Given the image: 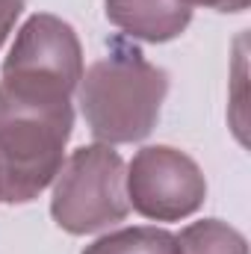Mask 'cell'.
Returning a JSON list of instances; mask_svg holds the SVG:
<instances>
[{
  "mask_svg": "<svg viewBox=\"0 0 251 254\" xmlns=\"http://www.w3.org/2000/svg\"><path fill=\"white\" fill-rule=\"evenodd\" d=\"M178 246L181 254H249L246 237L219 219L192 222L178 237Z\"/></svg>",
  "mask_w": 251,
  "mask_h": 254,
  "instance_id": "ba28073f",
  "label": "cell"
},
{
  "mask_svg": "<svg viewBox=\"0 0 251 254\" xmlns=\"http://www.w3.org/2000/svg\"><path fill=\"white\" fill-rule=\"evenodd\" d=\"M83 254H181L178 237L160 228H125L101 237Z\"/></svg>",
  "mask_w": 251,
  "mask_h": 254,
  "instance_id": "52a82bcc",
  "label": "cell"
},
{
  "mask_svg": "<svg viewBox=\"0 0 251 254\" xmlns=\"http://www.w3.org/2000/svg\"><path fill=\"white\" fill-rule=\"evenodd\" d=\"M107 18L142 42L178 39L192 21V6L184 0H107Z\"/></svg>",
  "mask_w": 251,
  "mask_h": 254,
  "instance_id": "8992f818",
  "label": "cell"
},
{
  "mask_svg": "<svg viewBox=\"0 0 251 254\" xmlns=\"http://www.w3.org/2000/svg\"><path fill=\"white\" fill-rule=\"evenodd\" d=\"M130 210L125 160L110 145L74 151L57 172L51 213L68 234H95L122 222Z\"/></svg>",
  "mask_w": 251,
  "mask_h": 254,
  "instance_id": "3957f363",
  "label": "cell"
},
{
  "mask_svg": "<svg viewBox=\"0 0 251 254\" xmlns=\"http://www.w3.org/2000/svg\"><path fill=\"white\" fill-rule=\"evenodd\" d=\"M3 74L57 83L74 92L83 77V51L77 33L57 15H33L21 27L3 63Z\"/></svg>",
  "mask_w": 251,
  "mask_h": 254,
  "instance_id": "5b68a950",
  "label": "cell"
},
{
  "mask_svg": "<svg viewBox=\"0 0 251 254\" xmlns=\"http://www.w3.org/2000/svg\"><path fill=\"white\" fill-rule=\"evenodd\" d=\"M187 6H207L216 12H243L251 0H184Z\"/></svg>",
  "mask_w": 251,
  "mask_h": 254,
  "instance_id": "30bf717a",
  "label": "cell"
},
{
  "mask_svg": "<svg viewBox=\"0 0 251 254\" xmlns=\"http://www.w3.org/2000/svg\"><path fill=\"white\" fill-rule=\"evenodd\" d=\"M169 92V74L151 65L136 48L116 39L110 57L80 77V107L89 130L104 145L145 139Z\"/></svg>",
  "mask_w": 251,
  "mask_h": 254,
  "instance_id": "7a4b0ae2",
  "label": "cell"
},
{
  "mask_svg": "<svg viewBox=\"0 0 251 254\" xmlns=\"http://www.w3.org/2000/svg\"><path fill=\"white\" fill-rule=\"evenodd\" d=\"M74 127L71 89L0 77V201H33L63 169V151Z\"/></svg>",
  "mask_w": 251,
  "mask_h": 254,
  "instance_id": "6da1fadb",
  "label": "cell"
},
{
  "mask_svg": "<svg viewBox=\"0 0 251 254\" xmlns=\"http://www.w3.org/2000/svg\"><path fill=\"white\" fill-rule=\"evenodd\" d=\"M24 3L27 0H0V48L12 30V24L18 21V15L24 12Z\"/></svg>",
  "mask_w": 251,
  "mask_h": 254,
  "instance_id": "9c48e42d",
  "label": "cell"
},
{
  "mask_svg": "<svg viewBox=\"0 0 251 254\" xmlns=\"http://www.w3.org/2000/svg\"><path fill=\"white\" fill-rule=\"evenodd\" d=\"M207 195V184L195 160L169 145L142 148L127 172V201L136 213L175 222L192 216Z\"/></svg>",
  "mask_w": 251,
  "mask_h": 254,
  "instance_id": "277c9868",
  "label": "cell"
}]
</instances>
